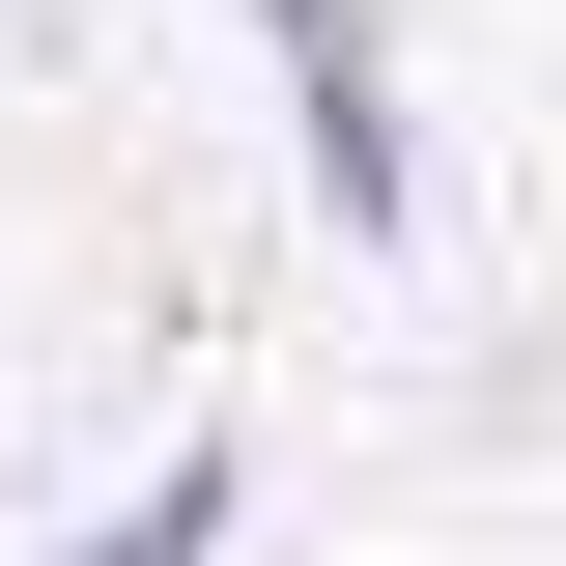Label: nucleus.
<instances>
[{
  "label": "nucleus",
  "mask_w": 566,
  "mask_h": 566,
  "mask_svg": "<svg viewBox=\"0 0 566 566\" xmlns=\"http://www.w3.org/2000/svg\"><path fill=\"white\" fill-rule=\"evenodd\" d=\"M227 29H255V85H283L312 227H340V255H424V114H397V29H368V0H227Z\"/></svg>",
  "instance_id": "f257e3e1"
},
{
  "label": "nucleus",
  "mask_w": 566,
  "mask_h": 566,
  "mask_svg": "<svg viewBox=\"0 0 566 566\" xmlns=\"http://www.w3.org/2000/svg\"><path fill=\"white\" fill-rule=\"evenodd\" d=\"M227 538H255V453H199V424H170V453H142V482L85 510L57 566H227Z\"/></svg>",
  "instance_id": "f03ea898"
}]
</instances>
